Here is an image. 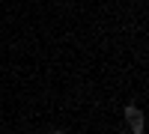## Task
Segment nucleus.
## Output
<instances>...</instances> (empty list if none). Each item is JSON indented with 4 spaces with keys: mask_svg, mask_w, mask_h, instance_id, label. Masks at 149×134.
Returning <instances> with one entry per match:
<instances>
[{
    "mask_svg": "<svg viewBox=\"0 0 149 134\" xmlns=\"http://www.w3.org/2000/svg\"><path fill=\"white\" fill-rule=\"evenodd\" d=\"M128 125H131V131H134V134H140V131H143V113L128 116Z\"/></svg>",
    "mask_w": 149,
    "mask_h": 134,
    "instance_id": "f257e3e1",
    "label": "nucleus"
}]
</instances>
